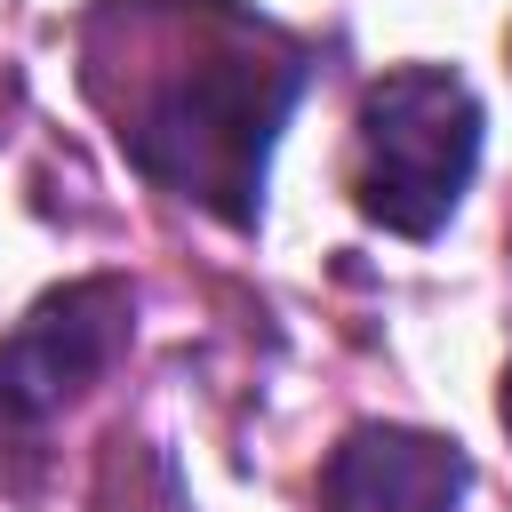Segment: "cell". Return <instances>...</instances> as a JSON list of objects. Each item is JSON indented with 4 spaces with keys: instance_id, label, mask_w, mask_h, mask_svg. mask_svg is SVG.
Wrapping results in <instances>:
<instances>
[{
    "instance_id": "obj_1",
    "label": "cell",
    "mask_w": 512,
    "mask_h": 512,
    "mask_svg": "<svg viewBox=\"0 0 512 512\" xmlns=\"http://www.w3.org/2000/svg\"><path fill=\"white\" fill-rule=\"evenodd\" d=\"M136 48L152 64H136L128 104L112 112L120 152L224 224H256L264 160L304 88V56L232 0L136 8Z\"/></svg>"
},
{
    "instance_id": "obj_2",
    "label": "cell",
    "mask_w": 512,
    "mask_h": 512,
    "mask_svg": "<svg viewBox=\"0 0 512 512\" xmlns=\"http://www.w3.org/2000/svg\"><path fill=\"white\" fill-rule=\"evenodd\" d=\"M480 168V96L440 72V64H400L368 88L360 104V216L400 232V240H432L464 184Z\"/></svg>"
},
{
    "instance_id": "obj_3",
    "label": "cell",
    "mask_w": 512,
    "mask_h": 512,
    "mask_svg": "<svg viewBox=\"0 0 512 512\" xmlns=\"http://www.w3.org/2000/svg\"><path fill=\"white\" fill-rule=\"evenodd\" d=\"M128 344V288L120 280H72L48 288L16 336L0 344V424H40L72 392H88Z\"/></svg>"
},
{
    "instance_id": "obj_4",
    "label": "cell",
    "mask_w": 512,
    "mask_h": 512,
    "mask_svg": "<svg viewBox=\"0 0 512 512\" xmlns=\"http://www.w3.org/2000/svg\"><path fill=\"white\" fill-rule=\"evenodd\" d=\"M464 488V448L416 424H360L320 464V512H456Z\"/></svg>"
},
{
    "instance_id": "obj_5",
    "label": "cell",
    "mask_w": 512,
    "mask_h": 512,
    "mask_svg": "<svg viewBox=\"0 0 512 512\" xmlns=\"http://www.w3.org/2000/svg\"><path fill=\"white\" fill-rule=\"evenodd\" d=\"M496 408H504V432H512V368H504V392H496Z\"/></svg>"
}]
</instances>
